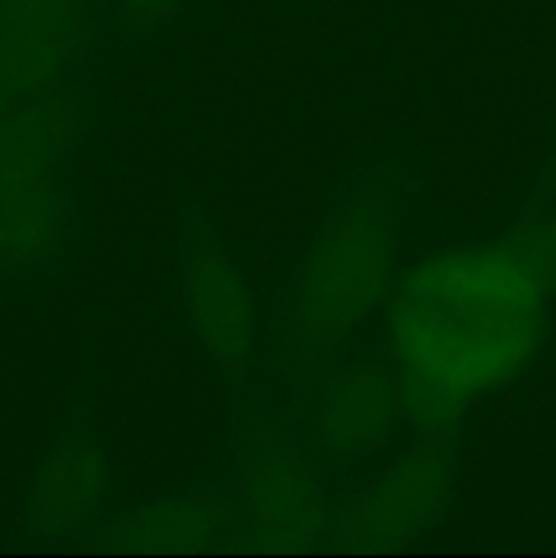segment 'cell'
<instances>
[{
	"instance_id": "1",
	"label": "cell",
	"mask_w": 556,
	"mask_h": 558,
	"mask_svg": "<svg viewBox=\"0 0 556 558\" xmlns=\"http://www.w3.org/2000/svg\"><path fill=\"white\" fill-rule=\"evenodd\" d=\"M556 294L507 243L434 251L403 267L385 300L398 379L472 407L534 368Z\"/></svg>"
},
{
	"instance_id": "2",
	"label": "cell",
	"mask_w": 556,
	"mask_h": 558,
	"mask_svg": "<svg viewBox=\"0 0 556 558\" xmlns=\"http://www.w3.org/2000/svg\"><path fill=\"white\" fill-rule=\"evenodd\" d=\"M398 202L385 185L343 196L305 248L283 308L281 349L289 368L309 376L343 357L382 314L398 276Z\"/></svg>"
},
{
	"instance_id": "3",
	"label": "cell",
	"mask_w": 556,
	"mask_h": 558,
	"mask_svg": "<svg viewBox=\"0 0 556 558\" xmlns=\"http://www.w3.org/2000/svg\"><path fill=\"white\" fill-rule=\"evenodd\" d=\"M333 505L325 463L300 428L267 412L245 420L232 494V548L259 554L322 548L330 534Z\"/></svg>"
},
{
	"instance_id": "4",
	"label": "cell",
	"mask_w": 556,
	"mask_h": 558,
	"mask_svg": "<svg viewBox=\"0 0 556 558\" xmlns=\"http://www.w3.org/2000/svg\"><path fill=\"white\" fill-rule=\"evenodd\" d=\"M452 439L414 436L379 472L333 505L327 545L338 550H396L436 532L456 501Z\"/></svg>"
},
{
	"instance_id": "5",
	"label": "cell",
	"mask_w": 556,
	"mask_h": 558,
	"mask_svg": "<svg viewBox=\"0 0 556 558\" xmlns=\"http://www.w3.org/2000/svg\"><path fill=\"white\" fill-rule=\"evenodd\" d=\"M303 379L300 434L325 469L358 472L392 445L403 412L390 360L343 354Z\"/></svg>"
},
{
	"instance_id": "6",
	"label": "cell",
	"mask_w": 556,
	"mask_h": 558,
	"mask_svg": "<svg viewBox=\"0 0 556 558\" xmlns=\"http://www.w3.org/2000/svg\"><path fill=\"white\" fill-rule=\"evenodd\" d=\"M96 38V0H0V93L20 104L74 85Z\"/></svg>"
},
{
	"instance_id": "7",
	"label": "cell",
	"mask_w": 556,
	"mask_h": 558,
	"mask_svg": "<svg viewBox=\"0 0 556 558\" xmlns=\"http://www.w3.org/2000/svg\"><path fill=\"white\" fill-rule=\"evenodd\" d=\"M191 332L207 363L232 385L249 381L259 349V311L232 256L207 232H191L180 267Z\"/></svg>"
},
{
	"instance_id": "8",
	"label": "cell",
	"mask_w": 556,
	"mask_h": 558,
	"mask_svg": "<svg viewBox=\"0 0 556 558\" xmlns=\"http://www.w3.org/2000/svg\"><path fill=\"white\" fill-rule=\"evenodd\" d=\"M109 461L96 430L74 423L44 452L22 501V529L36 543L96 534L109 501Z\"/></svg>"
},
{
	"instance_id": "9",
	"label": "cell",
	"mask_w": 556,
	"mask_h": 558,
	"mask_svg": "<svg viewBox=\"0 0 556 558\" xmlns=\"http://www.w3.org/2000/svg\"><path fill=\"white\" fill-rule=\"evenodd\" d=\"M65 161L0 150V278L41 272L69 229Z\"/></svg>"
},
{
	"instance_id": "10",
	"label": "cell",
	"mask_w": 556,
	"mask_h": 558,
	"mask_svg": "<svg viewBox=\"0 0 556 558\" xmlns=\"http://www.w3.org/2000/svg\"><path fill=\"white\" fill-rule=\"evenodd\" d=\"M232 496L221 490H189L142 501L96 529L98 548L129 554H191L232 545Z\"/></svg>"
},
{
	"instance_id": "11",
	"label": "cell",
	"mask_w": 556,
	"mask_h": 558,
	"mask_svg": "<svg viewBox=\"0 0 556 558\" xmlns=\"http://www.w3.org/2000/svg\"><path fill=\"white\" fill-rule=\"evenodd\" d=\"M507 243L534 267L540 278L556 294V210L523 218L505 234Z\"/></svg>"
},
{
	"instance_id": "12",
	"label": "cell",
	"mask_w": 556,
	"mask_h": 558,
	"mask_svg": "<svg viewBox=\"0 0 556 558\" xmlns=\"http://www.w3.org/2000/svg\"><path fill=\"white\" fill-rule=\"evenodd\" d=\"M189 0H109L114 20L129 36H153L183 11Z\"/></svg>"
},
{
	"instance_id": "13",
	"label": "cell",
	"mask_w": 556,
	"mask_h": 558,
	"mask_svg": "<svg viewBox=\"0 0 556 558\" xmlns=\"http://www.w3.org/2000/svg\"><path fill=\"white\" fill-rule=\"evenodd\" d=\"M11 109H14V101H9V98H5L3 93H0V125L5 123V118H9V114H11Z\"/></svg>"
}]
</instances>
